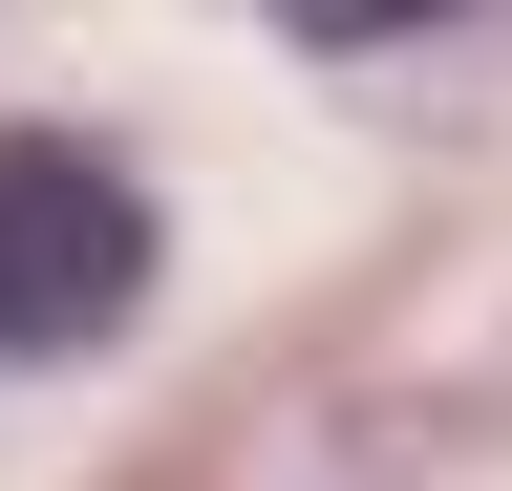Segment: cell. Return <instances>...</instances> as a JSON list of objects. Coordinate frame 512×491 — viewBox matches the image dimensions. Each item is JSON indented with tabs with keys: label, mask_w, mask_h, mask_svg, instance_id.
Returning <instances> with one entry per match:
<instances>
[{
	"label": "cell",
	"mask_w": 512,
	"mask_h": 491,
	"mask_svg": "<svg viewBox=\"0 0 512 491\" xmlns=\"http://www.w3.org/2000/svg\"><path fill=\"white\" fill-rule=\"evenodd\" d=\"M150 299V193L64 129H0V363H86Z\"/></svg>",
	"instance_id": "1"
},
{
	"label": "cell",
	"mask_w": 512,
	"mask_h": 491,
	"mask_svg": "<svg viewBox=\"0 0 512 491\" xmlns=\"http://www.w3.org/2000/svg\"><path fill=\"white\" fill-rule=\"evenodd\" d=\"M299 43H406V22H448V0H278Z\"/></svg>",
	"instance_id": "2"
}]
</instances>
